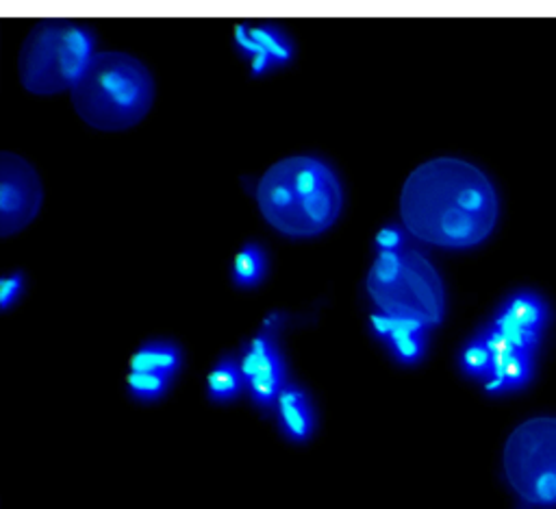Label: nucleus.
Wrapping results in <instances>:
<instances>
[{"mask_svg": "<svg viewBox=\"0 0 556 509\" xmlns=\"http://www.w3.org/2000/svg\"><path fill=\"white\" fill-rule=\"evenodd\" d=\"M23 290H25V277L21 272L3 277V281H0V307L8 311L21 298Z\"/></svg>", "mask_w": 556, "mask_h": 509, "instance_id": "aec40b11", "label": "nucleus"}, {"mask_svg": "<svg viewBox=\"0 0 556 509\" xmlns=\"http://www.w3.org/2000/svg\"><path fill=\"white\" fill-rule=\"evenodd\" d=\"M246 36L250 38V42L257 49H261L263 53L270 55L274 66H285L294 60V44L283 31H279L274 27H259V29L246 27Z\"/></svg>", "mask_w": 556, "mask_h": 509, "instance_id": "4468645a", "label": "nucleus"}, {"mask_svg": "<svg viewBox=\"0 0 556 509\" xmlns=\"http://www.w3.org/2000/svg\"><path fill=\"white\" fill-rule=\"evenodd\" d=\"M404 229L441 249H469L489 238L497 220V194L471 164L439 157L415 168L400 196Z\"/></svg>", "mask_w": 556, "mask_h": 509, "instance_id": "f257e3e1", "label": "nucleus"}, {"mask_svg": "<svg viewBox=\"0 0 556 509\" xmlns=\"http://www.w3.org/2000/svg\"><path fill=\"white\" fill-rule=\"evenodd\" d=\"M276 409H279L281 427L287 437L296 442H305L313 433V427H315L313 409L309 405L307 394L300 387L285 385L283 392L279 394Z\"/></svg>", "mask_w": 556, "mask_h": 509, "instance_id": "6e6552de", "label": "nucleus"}, {"mask_svg": "<svg viewBox=\"0 0 556 509\" xmlns=\"http://www.w3.org/2000/svg\"><path fill=\"white\" fill-rule=\"evenodd\" d=\"M94 55V38L90 31L62 23H44L29 34L23 47V84L36 94L73 90Z\"/></svg>", "mask_w": 556, "mask_h": 509, "instance_id": "20e7f679", "label": "nucleus"}, {"mask_svg": "<svg viewBox=\"0 0 556 509\" xmlns=\"http://www.w3.org/2000/svg\"><path fill=\"white\" fill-rule=\"evenodd\" d=\"M183 364L179 346L170 342L144 344L131 359L133 372H153L164 377H174Z\"/></svg>", "mask_w": 556, "mask_h": 509, "instance_id": "9d476101", "label": "nucleus"}, {"mask_svg": "<svg viewBox=\"0 0 556 509\" xmlns=\"http://www.w3.org/2000/svg\"><path fill=\"white\" fill-rule=\"evenodd\" d=\"M406 246H409L406 244V236H404V231L400 227H385L376 236L378 253H400Z\"/></svg>", "mask_w": 556, "mask_h": 509, "instance_id": "412c9836", "label": "nucleus"}, {"mask_svg": "<svg viewBox=\"0 0 556 509\" xmlns=\"http://www.w3.org/2000/svg\"><path fill=\"white\" fill-rule=\"evenodd\" d=\"M266 253L257 244H246L233 264V281L240 288H255L266 279Z\"/></svg>", "mask_w": 556, "mask_h": 509, "instance_id": "2eb2a0df", "label": "nucleus"}, {"mask_svg": "<svg viewBox=\"0 0 556 509\" xmlns=\"http://www.w3.org/2000/svg\"><path fill=\"white\" fill-rule=\"evenodd\" d=\"M285 361H283V355L281 351H276L266 364L263 368L246 383L253 400L261 407H270V405H276L279 400V394L283 392L285 387Z\"/></svg>", "mask_w": 556, "mask_h": 509, "instance_id": "f8f14e48", "label": "nucleus"}, {"mask_svg": "<svg viewBox=\"0 0 556 509\" xmlns=\"http://www.w3.org/2000/svg\"><path fill=\"white\" fill-rule=\"evenodd\" d=\"M508 318H513L517 325L543 333L547 320H549V307L536 292H515L506 298L502 309Z\"/></svg>", "mask_w": 556, "mask_h": 509, "instance_id": "9b49d317", "label": "nucleus"}, {"mask_svg": "<svg viewBox=\"0 0 556 509\" xmlns=\"http://www.w3.org/2000/svg\"><path fill=\"white\" fill-rule=\"evenodd\" d=\"M491 366H493V355L489 353V348L484 346V342L480 338L471 340L463 353H461V368L467 377L474 379H489L491 374Z\"/></svg>", "mask_w": 556, "mask_h": 509, "instance_id": "a211bd4d", "label": "nucleus"}, {"mask_svg": "<svg viewBox=\"0 0 556 509\" xmlns=\"http://www.w3.org/2000/svg\"><path fill=\"white\" fill-rule=\"evenodd\" d=\"M276 351H279V348H276V344H274V340H272L270 333H259V335L250 342L248 351L244 353V357H242V361H240V370H242L246 383L263 368V364H266Z\"/></svg>", "mask_w": 556, "mask_h": 509, "instance_id": "f3484780", "label": "nucleus"}, {"mask_svg": "<svg viewBox=\"0 0 556 509\" xmlns=\"http://www.w3.org/2000/svg\"><path fill=\"white\" fill-rule=\"evenodd\" d=\"M532 379V355L515 351L513 355L493 357L491 374L484 381L489 394H502L523 387Z\"/></svg>", "mask_w": 556, "mask_h": 509, "instance_id": "1a4fd4ad", "label": "nucleus"}, {"mask_svg": "<svg viewBox=\"0 0 556 509\" xmlns=\"http://www.w3.org/2000/svg\"><path fill=\"white\" fill-rule=\"evenodd\" d=\"M246 387V379L240 370V364L233 357L222 359L209 374L207 390L214 400H233Z\"/></svg>", "mask_w": 556, "mask_h": 509, "instance_id": "ddd939ff", "label": "nucleus"}, {"mask_svg": "<svg viewBox=\"0 0 556 509\" xmlns=\"http://www.w3.org/2000/svg\"><path fill=\"white\" fill-rule=\"evenodd\" d=\"M504 468L526 502L556 505V420L521 424L506 444Z\"/></svg>", "mask_w": 556, "mask_h": 509, "instance_id": "39448f33", "label": "nucleus"}, {"mask_svg": "<svg viewBox=\"0 0 556 509\" xmlns=\"http://www.w3.org/2000/svg\"><path fill=\"white\" fill-rule=\"evenodd\" d=\"M257 201L263 218L279 233L315 238L337 222L344 190L328 164L311 155H294L261 177Z\"/></svg>", "mask_w": 556, "mask_h": 509, "instance_id": "f03ea898", "label": "nucleus"}, {"mask_svg": "<svg viewBox=\"0 0 556 509\" xmlns=\"http://www.w3.org/2000/svg\"><path fill=\"white\" fill-rule=\"evenodd\" d=\"M129 392L140 400H157L168 392L170 377L153 374V372H133L127 379Z\"/></svg>", "mask_w": 556, "mask_h": 509, "instance_id": "6ab92c4d", "label": "nucleus"}, {"mask_svg": "<svg viewBox=\"0 0 556 509\" xmlns=\"http://www.w3.org/2000/svg\"><path fill=\"white\" fill-rule=\"evenodd\" d=\"M42 207V183L36 168L18 155L0 157V236L23 231Z\"/></svg>", "mask_w": 556, "mask_h": 509, "instance_id": "0eeeda50", "label": "nucleus"}, {"mask_svg": "<svg viewBox=\"0 0 556 509\" xmlns=\"http://www.w3.org/2000/svg\"><path fill=\"white\" fill-rule=\"evenodd\" d=\"M383 314L422 320L428 329L439 325L445 311L443 283L424 253L404 249V270L398 283L372 298Z\"/></svg>", "mask_w": 556, "mask_h": 509, "instance_id": "423d86ee", "label": "nucleus"}, {"mask_svg": "<svg viewBox=\"0 0 556 509\" xmlns=\"http://www.w3.org/2000/svg\"><path fill=\"white\" fill-rule=\"evenodd\" d=\"M489 327L495 329L497 333H502V335H504L517 351H521V353H530V355H532V353L539 348V344H541V333L530 331V329L517 325V322H515L513 318H508L504 311H497Z\"/></svg>", "mask_w": 556, "mask_h": 509, "instance_id": "dca6fc26", "label": "nucleus"}, {"mask_svg": "<svg viewBox=\"0 0 556 509\" xmlns=\"http://www.w3.org/2000/svg\"><path fill=\"white\" fill-rule=\"evenodd\" d=\"M81 120L99 131H122L146 118L155 101L148 68L116 51L96 53L83 77L70 90Z\"/></svg>", "mask_w": 556, "mask_h": 509, "instance_id": "7ed1b4c3", "label": "nucleus"}]
</instances>
